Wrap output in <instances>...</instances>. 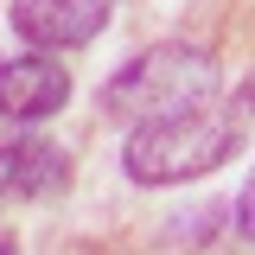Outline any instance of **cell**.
<instances>
[{
    "label": "cell",
    "instance_id": "6da1fadb",
    "mask_svg": "<svg viewBox=\"0 0 255 255\" xmlns=\"http://www.w3.org/2000/svg\"><path fill=\"white\" fill-rule=\"evenodd\" d=\"M217 83H223V64L204 45H153L102 83V109L128 128H147V122L217 102Z\"/></svg>",
    "mask_w": 255,
    "mask_h": 255
},
{
    "label": "cell",
    "instance_id": "7a4b0ae2",
    "mask_svg": "<svg viewBox=\"0 0 255 255\" xmlns=\"http://www.w3.org/2000/svg\"><path fill=\"white\" fill-rule=\"evenodd\" d=\"M236 147H243L236 115L204 102V109H185V115L134 128L128 147H122V172L134 185H179V179H204V172L230 166Z\"/></svg>",
    "mask_w": 255,
    "mask_h": 255
},
{
    "label": "cell",
    "instance_id": "3957f363",
    "mask_svg": "<svg viewBox=\"0 0 255 255\" xmlns=\"http://www.w3.org/2000/svg\"><path fill=\"white\" fill-rule=\"evenodd\" d=\"M109 26V0H13V32L38 51H77Z\"/></svg>",
    "mask_w": 255,
    "mask_h": 255
},
{
    "label": "cell",
    "instance_id": "277c9868",
    "mask_svg": "<svg viewBox=\"0 0 255 255\" xmlns=\"http://www.w3.org/2000/svg\"><path fill=\"white\" fill-rule=\"evenodd\" d=\"M70 102V77L51 58H6L0 64V115L6 122H51Z\"/></svg>",
    "mask_w": 255,
    "mask_h": 255
},
{
    "label": "cell",
    "instance_id": "5b68a950",
    "mask_svg": "<svg viewBox=\"0 0 255 255\" xmlns=\"http://www.w3.org/2000/svg\"><path fill=\"white\" fill-rule=\"evenodd\" d=\"M70 179V153L38 140V134H13L0 140V198H51Z\"/></svg>",
    "mask_w": 255,
    "mask_h": 255
},
{
    "label": "cell",
    "instance_id": "8992f818",
    "mask_svg": "<svg viewBox=\"0 0 255 255\" xmlns=\"http://www.w3.org/2000/svg\"><path fill=\"white\" fill-rule=\"evenodd\" d=\"M236 230H243V243H255V172L243 185V198H236Z\"/></svg>",
    "mask_w": 255,
    "mask_h": 255
},
{
    "label": "cell",
    "instance_id": "52a82bcc",
    "mask_svg": "<svg viewBox=\"0 0 255 255\" xmlns=\"http://www.w3.org/2000/svg\"><path fill=\"white\" fill-rule=\"evenodd\" d=\"M243 96H249V109H255V70H249V83H243Z\"/></svg>",
    "mask_w": 255,
    "mask_h": 255
},
{
    "label": "cell",
    "instance_id": "ba28073f",
    "mask_svg": "<svg viewBox=\"0 0 255 255\" xmlns=\"http://www.w3.org/2000/svg\"><path fill=\"white\" fill-rule=\"evenodd\" d=\"M0 255H19V249H13V236H0Z\"/></svg>",
    "mask_w": 255,
    "mask_h": 255
}]
</instances>
